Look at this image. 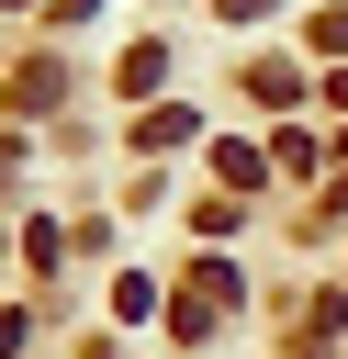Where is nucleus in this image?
<instances>
[{
    "instance_id": "nucleus-1",
    "label": "nucleus",
    "mask_w": 348,
    "mask_h": 359,
    "mask_svg": "<svg viewBox=\"0 0 348 359\" xmlns=\"http://www.w3.org/2000/svg\"><path fill=\"white\" fill-rule=\"evenodd\" d=\"M213 11H236V22H258V11H269V0H213Z\"/></svg>"
},
{
    "instance_id": "nucleus-2",
    "label": "nucleus",
    "mask_w": 348,
    "mask_h": 359,
    "mask_svg": "<svg viewBox=\"0 0 348 359\" xmlns=\"http://www.w3.org/2000/svg\"><path fill=\"white\" fill-rule=\"evenodd\" d=\"M326 90H337V101H348V67H337V79H326Z\"/></svg>"
}]
</instances>
